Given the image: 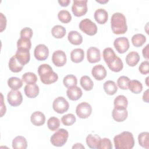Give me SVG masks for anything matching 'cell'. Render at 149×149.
Masks as SVG:
<instances>
[{
    "label": "cell",
    "mask_w": 149,
    "mask_h": 149,
    "mask_svg": "<svg viewBox=\"0 0 149 149\" xmlns=\"http://www.w3.org/2000/svg\"><path fill=\"white\" fill-rule=\"evenodd\" d=\"M113 143L116 149H131L134 146V139L131 132L124 131L114 137Z\"/></svg>",
    "instance_id": "1"
},
{
    "label": "cell",
    "mask_w": 149,
    "mask_h": 149,
    "mask_svg": "<svg viewBox=\"0 0 149 149\" xmlns=\"http://www.w3.org/2000/svg\"><path fill=\"white\" fill-rule=\"evenodd\" d=\"M111 27L112 32L115 34H125L127 30L125 15L120 12L114 13L111 19Z\"/></svg>",
    "instance_id": "2"
},
{
    "label": "cell",
    "mask_w": 149,
    "mask_h": 149,
    "mask_svg": "<svg viewBox=\"0 0 149 149\" xmlns=\"http://www.w3.org/2000/svg\"><path fill=\"white\" fill-rule=\"evenodd\" d=\"M38 73L41 81L45 84H51L58 79L57 73L54 72L52 67L47 63L40 65L38 68Z\"/></svg>",
    "instance_id": "3"
},
{
    "label": "cell",
    "mask_w": 149,
    "mask_h": 149,
    "mask_svg": "<svg viewBox=\"0 0 149 149\" xmlns=\"http://www.w3.org/2000/svg\"><path fill=\"white\" fill-rule=\"evenodd\" d=\"M68 137L69 133L66 129H59L51 136L50 141L54 146L62 147L66 143Z\"/></svg>",
    "instance_id": "4"
},
{
    "label": "cell",
    "mask_w": 149,
    "mask_h": 149,
    "mask_svg": "<svg viewBox=\"0 0 149 149\" xmlns=\"http://www.w3.org/2000/svg\"><path fill=\"white\" fill-rule=\"evenodd\" d=\"M79 29L88 36H94L97 33V26L90 19L86 18L80 21L79 24Z\"/></svg>",
    "instance_id": "5"
},
{
    "label": "cell",
    "mask_w": 149,
    "mask_h": 149,
    "mask_svg": "<svg viewBox=\"0 0 149 149\" xmlns=\"http://www.w3.org/2000/svg\"><path fill=\"white\" fill-rule=\"evenodd\" d=\"M87 0H74L72 6V11L76 17L84 16L87 12Z\"/></svg>",
    "instance_id": "6"
},
{
    "label": "cell",
    "mask_w": 149,
    "mask_h": 149,
    "mask_svg": "<svg viewBox=\"0 0 149 149\" xmlns=\"http://www.w3.org/2000/svg\"><path fill=\"white\" fill-rule=\"evenodd\" d=\"M52 108L56 112L62 114L69 109V104L64 97H58L53 101Z\"/></svg>",
    "instance_id": "7"
},
{
    "label": "cell",
    "mask_w": 149,
    "mask_h": 149,
    "mask_svg": "<svg viewBox=\"0 0 149 149\" xmlns=\"http://www.w3.org/2000/svg\"><path fill=\"white\" fill-rule=\"evenodd\" d=\"M92 112V107L90 104L82 102L79 104L76 108V113L77 116L81 119L88 118Z\"/></svg>",
    "instance_id": "8"
},
{
    "label": "cell",
    "mask_w": 149,
    "mask_h": 149,
    "mask_svg": "<svg viewBox=\"0 0 149 149\" xmlns=\"http://www.w3.org/2000/svg\"><path fill=\"white\" fill-rule=\"evenodd\" d=\"M7 100L12 107L19 106L23 101L22 94L20 91L12 90L8 93Z\"/></svg>",
    "instance_id": "9"
},
{
    "label": "cell",
    "mask_w": 149,
    "mask_h": 149,
    "mask_svg": "<svg viewBox=\"0 0 149 149\" xmlns=\"http://www.w3.org/2000/svg\"><path fill=\"white\" fill-rule=\"evenodd\" d=\"M113 46L119 54H123L129 48L130 44L129 40L125 37H118L113 42Z\"/></svg>",
    "instance_id": "10"
},
{
    "label": "cell",
    "mask_w": 149,
    "mask_h": 149,
    "mask_svg": "<svg viewBox=\"0 0 149 149\" xmlns=\"http://www.w3.org/2000/svg\"><path fill=\"white\" fill-rule=\"evenodd\" d=\"M35 58L40 61L46 60L49 55L48 48L43 44L37 45L34 51Z\"/></svg>",
    "instance_id": "11"
},
{
    "label": "cell",
    "mask_w": 149,
    "mask_h": 149,
    "mask_svg": "<svg viewBox=\"0 0 149 149\" xmlns=\"http://www.w3.org/2000/svg\"><path fill=\"white\" fill-rule=\"evenodd\" d=\"M52 61L57 67L64 66L66 63V55L65 52L62 50L54 51L52 55Z\"/></svg>",
    "instance_id": "12"
},
{
    "label": "cell",
    "mask_w": 149,
    "mask_h": 149,
    "mask_svg": "<svg viewBox=\"0 0 149 149\" xmlns=\"http://www.w3.org/2000/svg\"><path fill=\"white\" fill-rule=\"evenodd\" d=\"M87 59L91 63H94L101 60L100 50L96 47H91L87 50Z\"/></svg>",
    "instance_id": "13"
},
{
    "label": "cell",
    "mask_w": 149,
    "mask_h": 149,
    "mask_svg": "<svg viewBox=\"0 0 149 149\" xmlns=\"http://www.w3.org/2000/svg\"><path fill=\"white\" fill-rule=\"evenodd\" d=\"M15 55L18 61L23 66L28 63L30 59V54L28 49H17Z\"/></svg>",
    "instance_id": "14"
},
{
    "label": "cell",
    "mask_w": 149,
    "mask_h": 149,
    "mask_svg": "<svg viewBox=\"0 0 149 149\" xmlns=\"http://www.w3.org/2000/svg\"><path fill=\"white\" fill-rule=\"evenodd\" d=\"M91 74L97 80H102L106 77L107 73L105 67L101 64H98L93 68Z\"/></svg>",
    "instance_id": "15"
},
{
    "label": "cell",
    "mask_w": 149,
    "mask_h": 149,
    "mask_svg": "<svg viewBox=\"0 0 149 149\" xmlns=\"http://www.w3.org/2000/svg\"><path fill=\"white\" fill-rule=\"evenodd\" d=\"M112 116L115 121L122 122L127 119L128 112L126 109H120L114 107L112 112Z\"/></svg>",
    "instance_id": "16"
},
{
    "label": "cell",
    "mask_w": 149,
    "mask_h": 149,
    "mask_svg": "<svg viewBox=\"0 0 149 149\" xmlns=\"http://www.w3.org/2000/svg\"><path fill=\"white\" fill-rule=\"evenodd\" d=\"M66 95L70 100L76 101L81 97L83 92L80 87L77 86H74L68 88L66 91Z\"/></svg>",
    "instance_id": "17"
},
{
    "label": "cell",
    "mask_w": 149,
    "mask_h": 149,
    "mask_svg": "<svg viewBox=\"0 0 149 149\" xmlns=\"http://www.w3.org/2000/svg\"><path fill=\"white\" fill-rule=\"evenodd\" d=\"M30 121L35 126H42L45 123V116L42 112L35 111L31 115Z\"/></svg>",
    "instance_id": "18"
},
{
    "label": "cell",
    "mask_w": 149,
    "mask_h": 149,
    "mask_svg": "<svg viewBox=\"0 0 149 149\" xmlns=\"http://www.w3.org/2000/svg\"><path fill=\"white\" fill-rule=\"evenodd\" d=\"M94 17V19L98 24H104L108 20V13L104 9L100 8L95 11Z\"/></svg>",
    "instance_id": "19"
},
{
    "label": "cell",
    "mask_w": 149,
    "mask_h": 149,
    "mask_svg": "<svg viewBox=\"0 0 149 149\" xmlns=\"http://www.w3.org/2000/svg\"><path fill=\"white\" fill-rule=\"evenodd\" d=\"M39 87L36 84H27L24 88L26 95L30 98H36L39 94Z\"/></svg>",
    "instance_id": "20"
},
{
    "label": "cell",
    "mask_w": 149,
    "mask_h": 149,
    "mask_svg": "<svg viewBox=\"0 0 149 149\" xmlns=\"http://www.w3.org/2000/svg\"><path fill=\"white\" fill-rule=\"evenodd\" d=\"M68 39L72 44L74 45H80L83 42V37L81 34L78 31L74 30L69 32Z\"/></svg>",
    "instance_id": "21"
},
{
    "label": "cell",
    "mask_w": 149,
    "mask_h": 149,
    "mask_svg": "<svg viewBox=\"0 0 149 149\" xmlns=\"http://www.w3.org/2000/svg\"><path fill=\"white\" fill-rule=\"evenodd\" d=\"M84 58V52L81 48H75L70 52V59L74 63H80Z\"/></svg>",
    "instance_id": "22"
},
{
    "label": "cell",
    "mask_w": 149,
    "mask_h": 149,
    "mask_svg": "<svg viewBox=\"0 0 149 149\" xmlns=\"http://www.w3.org/2000/svg\"><path fill=\"white\" fill-rule=\"evenodd\" d=\"M102 56L104 60L105 61L107 65H109L111 62H112L118 56L115 54L113 49L110 47L105 48L104 49L102 52Z\"/></svg>",
    "instance_id": "23"
},
{
    "label": "cell",
    "mask_w": 149,
    "mask_h": 149,
    "mask_svg": "<svg viewBox=\"0 0 149 149\" xmlns=\"http://www.w3.org/2000/svg\"><path fill=\"white\" fill-rule=\"evenodd\" d=\"M140 59V55L138 52L136 51L130 52L126 56V62L129 66L133 67L136 66Z\"/></svg>",
    "instance_id": "24"
},
{
    "label": "cell",
    "mask_w": 149,
    "mask_h": 149,
    "mask_svg": "<svg viewBox=\"0 0 149 149\" xmlns=\"http://www.w3.org/2000/svg\"><path fill=\"white\" fill-rule=\"evenodd\" d=\"M101 137L98 134H89L86 139V141L87 146L90 148H97L99 144Z\"/></svg>",
    "instance_id": "25"
},
{
    "label": "cell",
    "mask_w": 149,
    "mask_h": 149,
    "mask_svg": "<svg viewBox=\"0 0 149 149\" xmlns=\"http://www.w3.org/2000/svg\"><path fill=\"white\" fill-rule=\"evenodd\" d=\"M27 147V140L23 136H16L12 140V147L15 149H26Z\"/></svg>",
    "instance_id": "26"
},
{
    "label": "cell",
    "mask_w": 149,
    "mask_h": 149,
    "mask_svg": "<svg viewBox=\"0 0 149 149\" xmlns=\"http://www.w3.org/2000/svg\"><path fill=\"white\" fill-rule=\"evenodd\" d=\"M9 68L12 72L14 73H18L22 71L23 68V65H22L16 59L15 55L12 56L9 61L8 63Z\"/></svg>",
    "instance_id": "27"
},
{
    "label": "cell",
    "mask_w": 149,
    "mask_h": 149,
    "mask_svg": "<svg viewBox=\"0 0 149 149\" xmlns=\"http://www.w3.org/2000/svg\"><path fill=\"white\" fill-rule=\"evenodd\" d=\"M105 92L110 95H114L118 91V86L112 80L106 81L103 85Z\"/></svg>",
    "instance_id": "28"
},
{
    "label": "cell",
    "mask_w": 149,
    "mask_h": 149,
    "mask_svg": "<svg viewBox=\"0 0 149 149\" xmlns=\"http://www.w3.org/2000/svg\"><path fill=\"white\" fill-rule=\"evenodd\" d=\"M113 105L115 108L126 109L128 105L127 99L123 95H119L115 98L113 101Z\"/></svg>",
    "instance_id": "29"
},
{
    "label": "cell",
    "mask_w": 149,
    "mask_h": 149,
    "mask_svg": "<svg viewBox=\"0 0 149 149\" xmlns=\"http://www.w3.org/2000/svg\"><path fill=\"white\" fill-rule=\"evenodd\" d=\"M80 83L82 88L86 91H90L93 89L94 83L91 78L87 75L83 76L80 80Z\"/></svg>",
    "instance_id": "30"
},
{
    "label": "cell",
    "mask_w": 149,
    "mask_h": 149,
    "mask_svg": "<svg viewBox=\"0 0 149 149\" xmlns=\"http://www.w3.org/2000/svg\"><path fill=\"white\" fill-rule=\"evenodd\" d=\"M8 85L12 89L17 90L23 86V80L17 77H11L8 80Z\"/></svg>",
    "instance_id": "31"
},
{
    "label": "cell",
    "mask_w": 149,
    "mask_h": 149,
    "mask_svg": "<svg viewBox=\"0 0 149 149\" xmlns=\"http://www.w3.org/2000/svg\"><path fill=\"white\" fill-rule=\"evenodd\" d=\"M66 33L65 28L61 25H55L51 29V34L56 38H63Z\"/></svg>",
    "instance_id": "32"
},
{
    "label": "cell",
    "mask_w": 149,
    "mask_h": 149,
    "mask_svg": "<svg viewBox=\"0 0 149 149\" xmlns=\"http://www.w3.org/2000/svg\"><path fill=\"white\" fill-rule=\"evenodd\" d=\"M128 88L134 94H139L143 90V85L141 83L137 80H132L130 81Z\"/></svg>",
    "instance_id": "33"
},
{
    "label": "cell",
    "mask_w": 149,
    "mask_h": 149,
    "mask_svg": "<svg viewBox=\"0 0 149 149\" xmlns=\"http://www.w3.org/2000/svg\"><path fill=\"white\" fill-rule=\"evenodd\" d=\"M146 41V37L143 34L138 33L133 35L132 37V44L136 47H141Z\"/></svg>",
    "instance_id": "34"
},
{
    "label": "cell",
    "mask_w": 149,
    "mask_h": 149,
    "mask_svg": "<svg viewBox=\"0 0 149 149\" xmlns=\"http://www.w3.org/2000/svg\"><path fill=\"white\" fill-rule=\"evenodd\" d=\"M109 69L114 72H119L121 71L123 68V63L122 59L117 56L116 58L108 65Z\"/></svg>",
    "instance_id": "35"
},
{
    "label": "cell",
    "mask_w": 149,
    "mask_h": 149,
    "mask_svg": "<svg viewBox=\"0 0 149 149\" xmlns=\"http://www.w3.org/2000/svg\"><path fill=\"white\" fill-rule=\"evenodd\" d=\"M148 136H149V133L147 132H141L138 136V141H139V145L142 147L147 149L149 148Z\"/></svg>",
    "instance_id": "36"
},
{
    "label": "cell",
    "mask_w": 149,
    "mask_h": 149,
    "mask_svg": "<svg viewBox=\"0 0 149 149\" xmlns=\"http://www.w3.org/2000/svg\"><path fill=\"white\" fill-rule=\"evenodd\" d=\"M63 83L67 88L76 86L77 84V77L73 74H68L63 77Z\"/></svg>",
    "instance_id": "37"
},
{
    "label": "cell",
    "mask_w": 149,
    "mask_h": 149,
    "mask_svg": "<svg viewBox=\"0 0 149 149\" xmlns=\"http://www.w3.org/2000/svg\"><path fill=\"white\" fill-rule=\"evenodd\" d=\"M17 49H25L30 50L31 47V42L30 39L20 37L17 41Z\"/></svg>",
    "instance_id": "38"
},
{
    "label": "cell",
    "mask_w": 149,
    "mask_h": 149,
    "mask_svg": "<svg viewBox=\"0 0 149 149\" xmlns=\"http://www.w3.org/2000/svg\"><path fill=\"white\" fill-rule=\"evenodd\" d=\"M58 18L63 23H68L72 20V16L67 10H61L58 13Z\"/></svg>",
    "instance_id": "39"
},
{
    "label": "cell",
    "mask_w": 149,
    "mask_h": 149,
    "mask_svg": "<svg viewBox=\"0 0 149 149\" xmlns=\"http://www.w3.org/2000/svg\"><path fill=\"white\" fill-rule=\"evenodd\" d=\"M47 126L50 130L56 131L60 126V120L58 118L52 116L48 119L47 121Z\"/></svg>",
    "instance_id": "40"
},
{
    "label": "cell",
    "mask_w": 149,
    "mask_h": 149,
    "mask_svg": "<svg viewBox=\"0 0 149 149\" xmlns=\"http://www.w3.org/2000/svg\"><path fill=\"white\" fill-rule=\"evenodd\" d=\"M22 80L27 84H36L37 77L34 73L26 72L22 76Z\"/></svg>",
    "instance_id": "41"
},
{
    "label": "cell",
    "mask_w": 149,
    "mask_h": 149,
    "mask_svg": "<svg viewBox=\"0 0 149 149\" xmlns=\"http://www.w3.org/2000/svg\"><path fill=\"white\" fill-rule=\"evenodd\" d=\"M76 116L73 113H68L61 118V122L65 126H71L76 122Z\"/></svg>",
    "instance_id": "42"
},
{
    "label": "cell",
    "mask_w": 149,
    "mask_h": 149,
    "mask_svg": "<svg viewBox=\"0 0 149 149\" xmlns=\"http://www.w3.org/2000/svg\"><path fill=\"white\" fill-rule=\"evenodd\" d=\"M130 81V80L128 77L125 76H122L118 79L117 84L120 89L127 90Z\"/></svg>",
    "instance_id": "43"
},
{
    "label": "cell",
    "mask_w": 149,
    "mask_h": 149,
    "mask_svg": "<svg viewBox=\"0 0 149 149\" xmlns=\"http://www.w3.org/2000/svg\"><path fill=\"white\" fill-rule=\"evenodd\" d=\"M112 144L111 143V140L109 138H103L101 139L99 144L97 147L98 149H112Z\"/></svg>",
    "instance_id": "44"
},
{
    "label": "cell",
    "mask_w": 149,
    "mask_h": 149,
    "mask_svg": "<svg viewBox=\"0 0 149 149\" xmlns=\"http://www.w3.org/2000/svg\"><path fill=\"white\" fill-rule=\"evenodd\" d=\"M33 34V30L30 27H24L22 29L20 33V37H24L29 39H30L32 38Z\"/></svg>",
    "instance_id": "45"
},
{
    "label": "cell",
    "mask_w": 149,
    "mask_h": 149,
    "mask_svg": "<svg viewBox=\"0 0 149 149\" xmlns=\"http://www.w3.org/2000/svg\"><path fill=\"white\" fill-rule=\"evenodd\" d=\"M139 72L143 74H147L149 73V62L148 61H145L141 63L139 67Z\"/></svg>",
    "instance_id": "46"
},
{
    "label": "cell",
    "mask_w": 149,
    "mask_h": 149,
    "mask_svg": "<svg viewBox=\"0 0 149 149\" xmlns=\"http://www.w3.org/2000/svg\"><path fill=\"white\" fill-rule=\"evenodd\" d=\"M0 19H1V32L3 31L6 26V16L3 15L2 13H0Z\"/></svg>",
    "instance_id": "47"
},
{
    "label": "cell",
    "mask_w": 149,
    "mask_h": 149,
    "mask_svg": "<svg viewBox=\"0 0 149 149\" xmlns=\"http://www.w3.org/2000/svg\"><path fill=\"white\" fill-rule=\"evenodd\" d=\"M1 117H2L3 115L5 113L6 109V106L5 104L3 103V95L1 93Z\"/></svg>",
    "instance_id": "48"
},
{
    "label": "cell",
    "mask_w": 149,
    "mask_h": 149,
    "mask_svg": "<svg viewBox=\"0 0 149 149\" xmlns=\"http://www.w3.org/2000/svg\"><path fill=\"white\" fill-rule=\"evenodd\" d=\"M148 51H149V44H147L143 49L142 51V54L144 58H146L147 61L148 59Z\"/></svg>",
    "instance_id": "49"
},
{
    "label": "cell",
    "mask_w": 149,
    "mask_h": 149,
    "mask_svg": "<svg viewBox=\"0 0 149 149\" xmlns=\"http://www.w3.org/2000/svg\"><path fill=\"white\" fill-rule=\"evenodd\" d=\"M58 2L61 6L66 7L68 6L70 3V0H59Z\"/></svg>",
    "instance_id": "50"
},
{
    "label": "cell",
    "mask_w": 149,
    "mask_h": 149,
    "mask_svg": "<svg viewBox=\"0 0 149 149\" xmlns=\"http://www.w3.org/2000/svg\"><path fill=\"white\" fill-rule=\"evenodd\" d=\"M143 100L144 102L148 103V89L146 90V91L144 93L143 95Z\"/></svg>",
    "instance_id": "51"
},
{
    "label": "cell",
    "mask_w": 149,
    "mask_h": 149,
    "mask_svg": "<svg viewBox=\"0 0 149 149\" xmlns=\"http://www.w3.org/2000/svg\"><path fill=\"white\" fill-rule=\"evenodd\" d=\"M72 148H84V146L81 143H76L72 146Z\"/></svg>",
    "instance_id": "52"
},
{
    "label": "cell",
    "mask_w": 149,
    "mask_h": 149,
    "mask_svg": "<svg viewBox=\"0 0 149 149\" xmlns=\"http://www.w3.org/2000/svg\"><path fill=\"white\" fill-rule=\"evenodd\" d=\"M97 2H98V3H107L108 2V0H105V1H96Z\"/></svg>",
    "instance_id": "53"
},
{
    "label": "cell",
    "mask_w": 149,
    "mask_h": 149,
    "mask_svg": "<svg viewBox=\"0 0 149 149\" xmlns=\"http://www.w3.org/2000/svg\"><path fill=\"white\" fill-rule=\"evenodd\" d=\"M148 77H147L146 78V85L147 86H148Z\"/></svg>",
    "instance_id": "54"
}]
</instances>
